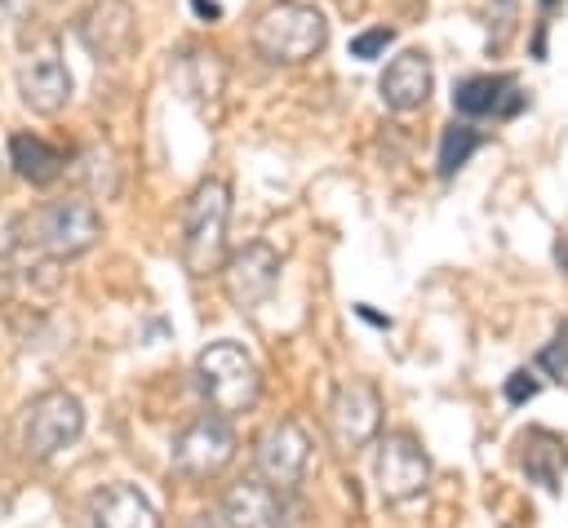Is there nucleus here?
Here are the masks:
<instances>
[{
  "instance_id": "29",
  "label": "nucleus",
  "mask_w": 568,
  "mask_h": 528,
  "mask_svg": "<svg viewBox=\"0 0 568 528\" xmlns=\"http://www.w3.org/2000/svg\"><path fill=\"white\" fill-rule=\"evenodd\" d=\"M186 528H217V524H209V519H195V524H186Z\"/></svg>"
},
{
  "instance_id": "3",
  "label": "nucleus",
  "mask_w": 568,
  "mask_h": 528,
  "mask_svg": "<svg viewBox=\"0 0 568 528\" xmlns=\"http://www.w3.org/2000/svg\"><path fill=\"white\" fill-rule=\"evenodd\" d=\"M226 217H231L226 182H217V177L200 182L186 200V213H182V262L191 275L217 271V257L226 244Z\"/></svg>"
},
{
  "instance_id": "30",
  "label": "nucleus",
  "mask_w": 568,
  "mask_h": 528,
  "mask_svg": "<svg viewBox=\"0 0 568 528\" xmlns=\"http://www.w3.org/2000/svg\"><path fill=\"white\" fill-rule=\"evenodd\" d=\"M555 4H559V0H541V9H555Z\"/></svg>"
},
{
  "instance_id": "8",
  "label": "nucleus",
  "mask_w": 568,
  "mask_h": 528,
  "mask_svg": "<svg viewBox=\"0 0 568 528\" xmlns=\"http://www.w3.org/2000/svg\"><path fill=\"white\" fill-rule=\"evenodd\" d=\"M275 284H280V253L271 244H262V240L235 248L226 257V266H222V288L240 311L262 306L275 293Z\"/></svg>"
},
{
  "instance_id": "26",
  "label": "nucleus",
  "mask_w": 568,
  "mask_h": 528,
  "mask_svg": "<svg viewBox=\"0 0 568 528\" xmlns=\"http://www.w3.org/2000/svg\"><path fill=\"white\" fill-rule=\"evenodd\" d=\"M36 13V0H0V27H18Z\"/></svg>"
},
{
  "instance_id": "14",
  "label": "nucleus",
  "mask_w": 568,
  "mask_h": 528,
  "mask_svg": "<svg viewBox=\"0 0 568 528\" xmlns=\"http://www.w3.org/2000/svg\"><path fill=\"white\" fill-rule=\"evenodd\" d=\"M222 515L231 528H284V501L266 479H240L222 497Z\"/></svg>"
},
{
  "instance_id": "24",
  "label": "nucleus",
  "mask_w": 568,
  "mask_h": 528,
  "mask_svg": "<svg viewBox=\"0 0 568 528\" xmlns=\"http://www.w3.org/2000/svg\"><path fill=\"white\" fill-rule=\"evenodd\" d=\"M18 244H22V222H18V213L0 209V262H4Z\"/></svg>"
},
{
  "instance_id": "1",
  "label": "nucleus",
  "mask_w": 568,
  "mask_h": 528,
  "mask_svg": "<svg viewBox=\"0 0 568 528\" xmlns=\"http://www.w3.org/2000/svg\"><path fill=\"white\" fill-rule=\"evenodd\" d=\"M253 44L275 67H302L328 44V22L315 4L280 0L253 22Z\"/></svg>"
},
{
  "instance_id": "19",
  "label": "nucleus",
  "mask_w": 568,
  "mask_h": 528,
  "mask_svg": "<svg viewBox=\"0 0 568 528\" xmlns=\"http://www.w3.org/2000/svg\"><path fill=\"white\" fill-rule=\"evenodd\" d=\"M479 146H484V133H479L475 124H466V120H462V124L453 120V124L444 129V138H439V177H453Z\"/></svg>"
},
{
  "instance_id": "12",
  "label": "nucleus",
  "mask_w": 568,
  "mask_h": 528,
  "mask_svg": "<svg viewBox=\"0 0 568 528\" xmlns=\"http://www.w3.org/2000/svg\"><path fill=\"white\" fill-rule=\"evenodd\" d=\"M311 466V439L297 422H275L262 439H257V470L266 475V484L275 488H293Z\"/></svg>"
},
{
  "instance_id": "17",
  "label": "nucleus",
  "mask_w": 568,
  "mask_h": 528,
  "mask_svg": "<svg viewBox=\"0 0 568 528\" xmlns=\"http://www.w3.org/2000/svg\"><path fill=\"white\" fill-rule=\"evenodd\" d=\"M9 164H13V173H18L22 182L49 186V182L62 177L67 155H62L58 146H49L44 138H36V133H13V138H9Z\"/></svg>"
},
{
  "instance_id": "13",
  "label": "nucleus",
  "mask_w": 568,
  "mask_h": 528,
  "mask_svg": "<svg viewBox=\"0 0 568 528\" xmlns=\"http://www.w3.org/2000/svg\"><path fill=\"white\" fill-rule=\"evenodd\" d=\"M524 93L515 84V75H470L453 89V111L466 115V120H484V115H497V120H510L524 111Z\"/></svg>"
},
{
  "instance_id": "20",
  "label": "nucleus",
  "mask_w": 568,
  "mask_h": 528,
  "mask_svg": "<svg viewBox=\"0 0 568 528\" xmlns=\"http://www.w3.org/2000/svg\"><path fill=\"white\" fill-rule=\"evenodd\" d=\"M80 177H84V186L93 191V195H115V186H120V169H115V151L106 146V142H93L89 151H84V164H80Z\"/></svg>"
},
{
  "instance_id": "2",
  "label": "nucleus",
  "mask_w": 568,
  "mask_h": 528,
  "mask_svg": "<svg viewBox=\"0 0 568 528\" xmlns=\"http://www.w3.org/2000/svg\"><path fill=\"white\" fill-rule=\"evenodd\" d=\"M195 382H200V395L209 399L213 413L231 417V413H244L257 404L262 395V373L253 364V355L240 346V342H209L195 359Z\"/></svg>"
},
{
  "instance_id": "18",
  "label": "nucleus",
  "mask_w": 568,
  "mask_h": 528,
  "mask_svg": "<svg viewBox=\"0 0 568 528\" xmlns=\"http://www.w3.org/2000/svg\"><path fill=\"white\" fill-rule=\"evenodd\" d=\"M524 466H528V475H532L546 493H555V488H559V466H568V453H564V444H559L550 430H532V435L524 439Z\"/></svg>"
},
{
  "instance_id": "4",
  "label": "nucleus",
  "mask_w": 568,
  "mask_h": 528,
  "mask_svg": "<svg viewBox=\"0 0 568 528\" xmlns=\"http://www.w3.org/2000/svg\"><path fill=\"white\" fill-rule=\"evenodd\" d=\"M102 240V217L89 200H53L36 217V244L44 248L49 262H67L89 253Z\"/></svg>"
},
{
  "instance_id": "10",
  "label": "nucleus",
  "mask_w": 568,
  "mask_h": 528,
  "mask_svg": "<svg viewBox=\"0 0 568 528\" xmlns=\"http://www.w3.org/2000/svg\"><path fill=\"white\" fill-rule=\"evenodd\" d=\"M373 475H377V493H382L386 501H408V497H417V493L426 488L430 461H426V453H422L408 435H386V439L377 444V466H373Z\"/></svg>"
},
{
  "instance_id": "16",
  "label": "nucleus",
  "mask_w": 568,
  "mask_h": 528,
  "mask_svg": "<svg viewBox=\"0 0 568 528\" xmlns=\"http://www.w3.org/2000/svg\"><path fill=\"white\" fill-rule=\"evenodd\" d=\"M93 528H160V515L133 484H111L93 497Z\"/></svg>"
},
{
  "instance_id": "28",
  "label": "nucleus",
  "mask_w": 568,
  "mask_h": 528,
  "mask_svg": "<svg viewBox=\"0 0 568 528\" xmlns=\"http://www.w3.org/2000/svg\"><path fill=\"white\" fill-rule=\"evenodd\" d=\"M355 311H359V315H364L368 324H377V328H386V324H390V319H386V315H377L373 306H355Z\"/></svg>"
},
{
  "instance_id": "7",
  "label": "nucleus",
  "mask_w": 568,
  "mask_h": 528,
  "mask_svg": "<svg viewBox=\"0 0 568 528\" xmlns=\"http://www.w3.org/2000/svg\"><path fill=\"white\" fill-rule=\"evenodd\" d=\"M235 457V430L222 413H204L195 417L178 439H173V470L182 479H213L226 470V461Z\"/></svg>"
},
{
  "instance_id": "11",
  "label": "nucleus",
  "mask_w": 568,
  "mask_h": 528,
  "mask_svg": "<svg viewBox=\"0 0 568 528\" xmlns=\"http://www.w3.org/2000/svg\"><path fill=\"white\" fill-rule=\"evenodd\" d=\"M382 426V399L373 386L364 382H346L337 395H333V408H328V430L337 439L342 453H355L364 444H373Z\"/></svg>"
},
{
  "instance_id": "9",
  "label": "nucleus",
  "mask_w": 568,
  "mask_h": 528,
  "mask_svg": "<svg viewBox=\"0 0 568 528\" xmlns=\"http://www.w3.org/2000/svg\"><path fill=\"white\" fill-rule=\"evenodd\" d=\"M75 35H80V44H84L93 58L120 62V58L138 44V22H133L129 0H93V4L80 13Z\"/></svg>"
},
{
  "instance_id": "15",
  "label": "nucleus",
  "mask_w": 568,
  "mask_h": 528,
  "mask_svg": "<svg viewBox=\"0 0 568 528\" xmlns=\"http://www.w3.org/2000/svg\"><path fill=\"white\" fill-rule=\"evenodd\" d=\"M382 102L390 111H417L430 98V58L417 49H404L399 58H390V67L382 71Z\"/></svg>"
},
{
  "instance_id": "25",
  "label": "nucleus",
  "mask_w": 568,
  "mask_h": 528,
  "mask_svg": "<svg viewBox=\"0 0 568 528\" xmlns=\"http://www.w3.org/2000/svg\"><path fill=\"white\" fill-rule=\"evenodd\" d=\"M493 18H497V31H493V49H501V44H506V35H510V27H515V0H497Z\"/></svg>"
},
{
  "instance_id": "23",
  "label": "nucleus",
  "mask_w": 568,
  "mask_h": 528,
  "mask_svg": "<svg viewBox=\"0 0 568 528\" xmlns=\"http://www.w3.org/2000/svg\"><path fill=\"white\" fill-rule=\"evenodd\" d=\"M537 390H541V382H537L528 368H519V373L506 377V399H510V404H528Z\"/></svg>"
},
{
  "instance_id": "21",
  "label": "nucleus",
  "mask_w": 568,
  "mask_h": 528,
  "mask_svg": "<svg viewBox=\"0 0 568 528\" xmlns=\"http://www.w3.org/2000/svg\"><path fill=\"white\" fill-rule=\"evenodd\" d=\"M390 40H395V31H390V27H368V31L351 35V58L373 62V58H382V53H386V44H390Z\"/></svg>"
},
{
  "instance_id": "6",
  "label": "nucleus",
  "mask_w": 568,
  "mask_h": 528,
  "mask_svg": "<svg viewBox=\"0 0 568 528\" xmlns=\"http://www.w3.org/2000/svg\"><path fill=\"white\" fill-rule=\"evenodd\" d=\"M18 93L36 115H58L71 102V71L53 35L36 40L18 58Z\"/></svg>"
},
{
  "instance_id": "22",
  "label": "nucleus",
  "mask_w": 568,
  "mask_h": 528,
  "mask_svg": "<svg viewBox=\"0 0 568 528\" xmlns=\"http://www.w3.org/2000/svg\"><path fill=\"white\" fill-rule=\"evenodd\" d=\"M537 364H541L550 377H564V373H568V324H564V328L550 337V346L537 355Z\"/></svg>"
},
{
  "instance_id": "27",
  "label": "nucleus",
  "mask_w": 568,
  "mask_h": 528,
  "mask_svg": "<svg viewBox=\"0 0 568 528\" xmlns=\"http://www.w3.org/2000/svg\"><path fill=\"white\" fill-rule=\"evenodd\" d=\"M191 9L204 18V22H217L222 18V9H217V0H191Z\"/></svg>"
},
{
  "instance_id": "5",
  "label": "nucleus",
  "mask_w": 568,
  "mask_h": 528,
  "mask_svg": "<svg viewBox=\"0 0 568 528\" xmlns=\"http://www.w3.org/2000/svg\"><path fill=\"white\" fill-rule=\"evenodd\" d=\"M80 430H84V408H80V399H75L71 390H44V395H36L31 408H27V435H22L27 457L49 461V457H58L62 448H71V444L80 439Z\"/></svg>"
}]
</instances>
